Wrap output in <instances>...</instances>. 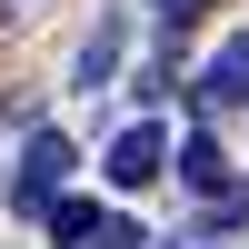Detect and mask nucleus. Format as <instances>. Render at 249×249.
Here are the masks:
<instances>
[{"instance_id":"nucleus-1","label":"nucleus","mask_w":249,"mask_h":249,"mask_svg":"<svg viewBox=\"0 0 249 249\" xmlns=\"http://www.w3.org/2000/svg\"><path fill=\"white\" fill-rule=\"evenodd\" d=\"M70 170H80V150H70V140H60V130H30V150H20V179H10V199H20V210H50Z\"/></svg>"},{"instance_id":"nucleus-2","label":"nucleus","mask_w":249,"mask_h":249,"mask_svg":"<svg viewBox=\"0 0 249 249\" xmlns=\"http://www.w3.org/2000/svg\"><path fill=\"white\" fill-rule=\"evenodd\" d=\"M160 170H170V130H160V120H130V130L110 140V179L120 190H150Z\"/></svg>"},{"instance_id":"nucleus-3","label":"nucleus","mask_w":249,"mask_h":249,"mask_svg":"<svg viewBox=\"0 0 249 249\" xmlns=\"http://www.w3.org/2000/svg\"><path fill=\"white\" fill-rule=\"evenodd\" d=\"M199 100H210V110H219V100H230V110L249 100V30H239V40H219V60L199 70Z\"/></svg>"},{"instance_id":"nucleus-4","label":"nucleus","mask_w":249,"mask_h":249,"mask_svg":"<svg viewBox=\"0 0 249 249\" xmlns=\"http://www.w3.org/2000/svg\"><path fill=\"white\" fill-rule=\"evenodd\" d=\"M170 170H179V179H190V190H199V199H210V190H219V179H230V160H219V140H179V160H170Z\"/></svg>"},{"instance_id":"nucleus-5","label":"nucleus","mask_w":249,"mask_h":249,"mask_svg":"<svg viewBox=\"0 0 249 249\" xmlns=\"http://www.w3.org/2000/svg\"><path fill=\"white\" fill-rule=\"evenodd\" d=\"M110 70H120V20H100L90 50H80V90H110Z\"/></svg>"},{"instance_id":"nucleus-6","label":"nucleus","mask_w":249,"mask_h":249,"mask_svg":"<svg viewBox=\"0 0 249 249\" xmlns=\"http://www.w3.org/2000/svg\"><path fill=\"white\" fill-rule=\"evenodd\" d=\"M40 219H50V239H70V249H80V239L100 230V210H90V199H70V190H60V199H50Z\"/></svg>"},{"instance_id":"nucleus-7","label":"nucleus","mask_w":249,"mask_h":249,"mask_svg":"<svg viewBox=\"0 0 249 249\" xmlns=\"http://www.w3.org/2000/svg\"><path fill=\"white\" fill-rule=\"evenodd\" d=\"M210 219H219V230H249V179H219V190H210Z\"/></svg>"},{"instance_id":"nucleus-8","label":"nucleus","mask_w":249,"mask_h":249,"mask_svg":"<svg viewBox=\"0 0 249 249\" xmlns=\"http://www.w3.org/2000/svg\"><path fill=\"white\" fill-rule=\"evenodd\" d=\"M80 249H140V230H130V219H100V230L80 239Z\"/></svg>"},{"instance_id":"nucleus-9","label":"nucleus","mask_w":249,"mask_h":249,"mask_svg":"<svg viewBox=\"0 0 249 249\" xmlns=\"http://www.w3.org/2000/svg\"><path fill=\"white\" fill-rule=\"evenodd\" d=\"M199 10H210V0H160V20H199Z\"/></svg>"}]
</instances>
